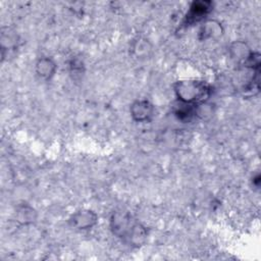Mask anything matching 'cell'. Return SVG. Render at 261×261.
<instances>
[{"label": "cell", "instance_id": "3957f363", "mask_svg": "<svg viewBox=\"0 0 261 261\" xmlns=\"http://www.w3.org/2000/svg\"><path fill=\"white\" fill-rule=\"evenodd\" d=\"M213 9V3L208 0H200V1H194L191 3L189 10L187 11L181 25L185 28L192 27L200 21H204L207 19V15L212 11Z\"/></svg>", "mask_w": 261, "mask_h": 261}, {"label": "cell", "instance_id": "ba28073f", "mask_svg": "<svg viewBox=\"0 0 261 261\" xmlns=\"http://www.w3.org/2000/svg\"><path fill=\"white\" fill-rule=\"evenodd\" d=\"M37 211L28 203H21L16 206L15 219L21 225H29L36 221Z\"/></svg>", "mask_w": 261, "mask_h": 261}, {"label": "cell", "instance_id": "4fadbf2b", "mask_svg": "<svg viewBox=\"0 0 261 261\" xmlns=\"http://www.w3.org/2000/svg\"><path fill=\"white\" fill-rule=\"evenodd\" d=\"M213 114L212 105L208 104L207 102L201 103L199 105H196V116L202 118V119H208Z\"/></svg>", "mask_w": 261, "mask_h": 261}, {"label": "cell", "instance_id": "8992f818", "mask_svg": "<svg viewBox=\"0 0 261 261\" xmlns=\"http://www.w3.org/2000/svg\"><path fill=\"white\" fill-rule=\"evenodd\" d=\"M223 32L224 29L220 21H218L217 19L207 18L202 22L200 27L198 38L200 41L218 39L223 35Z\"/></svg>", "mask_w": 261, "mask_h": 261}, {"label": "cell", "instance_id": "7a4b0ae2", "mask_svg": "<svg viewBox=\"0 0 261 261\" xmlns=\"http://www.w3.org/2000/svg\"><path fill=\"white\" fill-rule=\"evenodd\" d=\"M173 91L177 101L196 106L208 101L212 88L203 80L189 79L175 82Z\"/></svg>", "mask_w": 261, "mask_h": 261}, {"label": "cell", "instance_id": "8fae6325", "mask_svg": "<svg viewBox=\"0 0 261 261\" xmlns=\"http://www.w3.org/2000/svg\"><path fill=\"white\" fill-rule=\"evenodd\" d=\"M173 112L177 119L181 121H190L193 117H196V106L177 101L174 104Z\"/></svg>", "mask_w": 261, "mask_h": 261}, {"label": "cell", "instance_id": "7c38bea8", "mask_svg": "<svg viewBox=\"0 0 261 261\" xmlns=\"http://www.w3.org/2000/svg\"><path fill=\"white\" fill-rule=\"evenodd\" d=\"M132 53L138 58H144L150 55L152 46L150 42L145 38H138L132 44Z\"/></svg>", "mask_w": 261, "mask_h": 261}, {"label": "cell", "instance_id": "5b68a950", "mask_svg": "<svg viewBox=\"0 0 261 261\" xmlns=\"http://www.w3.org/2000/svg\"><path fill=\"white\" fill-rule=\"evenodd\" d=\"M154 105L147 99H138L130 104L129 113L137 122H148L154 116Z\"/></svg>", "mask_w": 261, "mask_h": 261}, {"label": "cell", "instance_id": "277c9868", "mask_svg": "<svg viewBox=\"0 0 261 261\" xmlns=\"http://www.w3.org/2000/svg\"><path fill=\"white\" fill-rule=\"evenodd\" d=\"M68 223L77 230L91 229L98 223V215L90 209H79L70 215Z\"/></svg>", "mask_w": 261, "mask_h": 261}, {"label": "cell", "instance_id": "30bf717a", "mask_svg": "<svg viewBox=\"0 0 261 261\" xmlns=\"http://www.w3.org/2000/svg\"><path fill=\"white\" fill-rule=\"evenodd\" d=\"M17 42H18V36L13 30L9 29L8 27H3L1 29L0 44H1L2 53L6 50L8 51L9 49L14 48L17 45Z\"/></svg>", "mask_w": 261, "mask_h": 261}, {"label": "cell", "instance_id": "52a82bcc", "mask_svg": "<svg viewBox=\"0 0 261 261\" xmlns=\"http://www.w3.org/2000/svg\"><path fill=\"white\" fill-rule=\"evenodd\" d=\"M57 69L55 61L51 57H40L35 65L36 73L42 80L48 81L51 80Z\"/></svg>", "mask_w": 261, "mask_h": 261}, {"label": "cell", "instance_id": "6da1fadb", "mask_svg": "<svg viewBox=\"0 0 261 261\" xmlns=\"http://www.w3.org/2000/svg\"><path fill=\"white\" fill-rule=\"evenodd\" d=\"M109 225L112 233L132 247L139 248L147 240V228L128 211L118 209L112 212Z\"/></svg>", "mask_w": 261, "mask_h": 261}, {"label": "cell", "instance_id": "9c48e42d", "mask_svg": "<svg viewBox=\"0 0 261 261\" xmlns=\"http://www.w3.org/2000/svg\"><path fill=\"white\" fill-rule=\"evenodd\" d=\"M228 52L232 59H234L236 61L243 64L246 61V59L250 56V54L252 53V50L245 42L236 41L230 44V46L228 48Z\"/></svg>", "mask_w": 261, "mask_h": 261}]
</instances>
